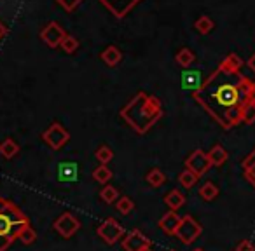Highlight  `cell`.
<instances>
[{
  "label": "cell",
  "mask_w": 255,
  "mask_h": 251,
  "mask_svg": "<svg viewBox=\"0 0 255 251\" xmlns=\"http://www.w3.org/2000/svg\"><path fill=\"white\" fill-rule=\"evenodd\" d=\"M192 98L220 128L231 129L243 122L247 106L255 103V82L241 72L219 65L192 92Z\"/></svg>",
  "instance_id": "cell-1"
},
{
  "label": "cell",
  "mask_w": 255,
  "mask_h": 251,
  "mask_svg": "<svg viewBox=\"0 0 255 251\" xmlns=\"http://www.w3.org/2000/svg\"><path fill=\"white\" fill-rule=\"evenodd\" d=\"M119 115L133 131L145 135L163 117V105L159 98L140 91L128 101V105L123 106Z\"/></svg>",
  "instance_id": "cell-2"
},
{
  "label": "cell",
  "mask_w": 255,
  "mask_h": 251,
  "mask_svg": "<svg viewBox=\"0 0 255 251\" xmlns=\"http://www.w3.org/2000/svg\"><path fill=\"white\" fill-rule=\"evenodd\" d=\"M30 227V220L9 199L0 197V251H5L23 230Z\"/></svg>",
  "instance_id": "cell-3"
},
{
  "label": "cell",
  "mask_w": 255,
  "mask_h": 251,
  "mask_svg": "<svg viewBox=\"0 0 255 251\" xmlns=\"http://www.w3.org/2000/svg\"><path fill=\"white\" fill-rule=\"evenodd\" d=\"M203 234V227L194 216L191 215H185L182 216V222H180V227L177 229L175 232V237H177L180 243L184 244H192L196 239H199V236Z\"/></svg>",
  "instance_id": "cell-4"
},
{
  "label": "cell",
  "mask_w": 255,
  "mask_h": 251,
  "mask_svg": "<svg viewBox=\"0 0 255 251\" xmlns=\"http://www.w3.org/2000/svg\"><path fill=\"white\" fill-rule=\"evenodd\" d=\"M42 140L46 142V145L51 147L53 150H60L68 143L70 133H68L60 122H53L49 128L42 133Z\"/></svg>",
  "instance_id": "cell-5"
},
{
  "label": "cell",
  "mask_w": 255,
  "mask_h": 251,
  "mask_svg": "<svg viewBox=\"0 0 255 251\" xmlns=\"http://www.w3.org/2000/svg\"><path fill=\"white\" fill-rule=\"evenodd\" d=\"M98 236L103 239V243L107 244H116L117 241L124 239V227L117 222L116 218H107L103 223H100V227L96 229Z\"/></svg>",
  "instance_id": "cell-6"
},
{
  "label": "cell",
  "mask_w": 255,
  "mask_h": 251,
  "mask_svg": "<svg viewBox=\"0 0 255 251\" xmlns=\"http://www.w3.org/2000/svg\"><path fill=\"white\" fill-rule=\"evenodd\" d=\"M212 167V163L208 159V154L203 152L201 149H196L194 152H191V156L185 159V169L192 171L198 178H201L203 174L208 173V169Z\"/></svg>",
  "instance_id": "cell-7"
},
{
  "label": "cell",
  "mask_w": 255,
  "mask_h": 251,
  "mask_svg": "<svg viewBox=\"0 0 255 251\" xmlns=\"http://www.w3.org/2000/svg\"><path fill=\"white\" fill-rule=\"evenodd\" d=\"M65 37H67V32H65V30L61 28L60 23H56V21L47 23V25L42 28V32H40L42 42H46V46L51 47V49L60 47V44L63 42Z\"/></svg>",
  "instance_id": "cell-8"
},
{
  "label": "cell",
  "mask_w": 255,
  "mask_h": 251,
  "mask_svg": "<svg viewBox=\"0 0 255 251\" xmlns=\"http://www.w3.org/2000/svg\"><path fill=\"white\" fill-rule=\"evenodd\" d=\"M53 227L61 237H65V239H70V237L74 236L79 229H81V222H79V220L75 218L72 213L67 211V213H63V215L58 216V220L54 222Z\"/></svg>",
  "instance_id": "cell-9"
},
{
  "label": "cell",
  "mask_w": 255,
  "mask_h": 251,
  "mask_svg": "<svg viewBox=\"0 0 255 251\" xmlns=\"http://www.w3.org/2000/svg\"><path fill=\"white\" fill-rule=\"evenodd\" d=\"M147 246H152L150 239L145 236L143 232L140 230H131V232H128L123 239V250L124 251H142L143 248Z\"/></svg>",
  "instance_id": "cell-10"
},
{
  "label": "cell",
  "mask_w": 255,
  "mask_h": 251,
  "mask_svg": "<svg viewBox=\"0 0 255 251\" xmlns=\"http://www.w3.org/2000/svg\"><path fill=\"white\" fill-rule=\"evenodd\" d=\"M100 2L109 9L110 14H114L117 19H123L126 14H129V11L138 4L140 0H100Z\"/></svg>",
  "instance_id": "cell-11"
},
{
  "label": "cell",
  "mask_w": 255,
  "mask_h": 251,
  "mask_svg": "<svg viewBox=\"0 0 255 251\" xmlns=\"http://www.w3.org/2000/svg\"><path fill=\"white\" fill-rule=\"evenodd\" d=\"M182 218L177 215V211H168L166 215H163V218L159 220V229L168 236H175L177 229L180 227Z\"/></svg>",
  "instance_id": "cell-12"
},
{
  "label": "cell",
  "mask_w": 255,
  "mask_h": 251,
  "mask_svg": "<svg viewBox=\"0 0 255 251\" xmlns=\"http://www.w3.org/2000/svg\"><path fill=\"white\" fill-rule=\"evenodd\" d=\"M100 58H102V61L107 65V67L114 68V67H117L121 61H123V53L119 51V47L109 46V47H105V49L102 51Z\"/></svg>",
  "instance_id": "cell-13"
},
{
  "label": "cell",
  "mask_w": 255,
  "mask_h": 251,
  "mask_svg": "<svg viewBox=\"0 0 255 251\" xmlns=\"http://www.w3.org/2000/svg\"><path fill=\"white\" fill-rule=\"evenodd\" d=\"M164 202H166V206L170 208V211H177V209H180L182 206L185 204L184 192H180L178 188H173V190H170L164 195Z\"/></svg>",
  "instance_id": "cell-14"
},
{
  "label": "cell",
  "mask_w": 255,
  "mask_h": 251,
  "mask_svg": "<svg viewBox=\"0 0 255 251\" xmlns=\"http://www.w3.org/2000/svg\"><path fill=\"white\" fill-rule=\"evenodd\" d=\"M208 159H210V163H212V166H215V167H219V166H222V164H226L227 163V159H229V154H227V150L224 149L222 145H213L212 147V150L208 152Z\"/></svg>",
  "instance_id": "cell-15"
},
{
  "label": "cell",
  "mask_w": 255,
  "mask_h": 251,
  "mask_svg": "<svg viewBox=\"0 0 255 251\" xmlns=\"http://www.w3.org/2000/svg\"><path fill=\"white\" fill-rule=\"evenodd\" d=\"M203 84L201 81V75L199 72H192V70H187L182 74V87L184 89H192V92Z\"/></svg>",
  "instance_id": "cell-16"
},
{
  "label": "cell",
  "mask_w": 255,
  "mask_h": 251,
  "mask_svg": "<svg viewBox=\"0 0 255 251\" xmlns=\"http://www.w3.org/2000/svg\"><path fill=\"white\" fill-rule=\"evenodd\" d=\"M19 154V145L12 138H5L0 143V156L4 159H12Z\"/></svg>",
  "instance_id": "cell-17"
},
{
  "label": "cell",
  "mask_w": 255,
  "mask_h": 251,
  "mask_svg": "<svg viewBox=\"0 0 255 251\" xmlns=\"http://www.w3.org/2000/svg\"><path fill=\"white\" fill-rule=\"evenodd\" d=\"M175 61H177V65H180L182 68H189L196 61V56L189 47H182L177 53V56H175Z\"/></svg>",
  "instance_id": "cell-18"
},
{
  "label": "cell",
  "mask_w": 255,
  "mask_h": 251,
  "mask_svg": "<svg viewBox=\"0 0 255 251\" xmlns=\"http://www.w3.org/2000/svg\"><path fill=\"white\" fill-rule=\"evenodd\" d=\"M147 183H149L152 188L163 187V185L166 183V174H164L161 169H157V167H154L152 171L147 173Z\"/></svg>",
  "instance_id": "cell-19"
},
{
  "label": "cell",
  "mask_w": 255,
  "mask_h": 251,
  "mask_svg": "<svg viewBox=\"0 0 255 251\" xmlns=\"http://www.w3.org/2000/svg\"><path fill=\"white\" fill-rule=\"evenodd\" d=\"M112 176L114 174H112V171H110V167L103 166V164H100V166L93 171V180H95L96 183H102V185L109 183V181L112 180Z\"/></svg>",
  "instance_id": "cell-20"
},
{
  "label": "cell",
  "mask_w": 255,
  "mask_h": 251,
  "mask_svg": "<svg viewBox=\"0 0 255 251\" xmlns=\"http://www.w3.org/2000/svg\"><path fill=\"white\" fill-rule=\"evenodd\" d=\"M198 194H199V197H201L203 201L210 202V201H213L217 195H219V188H217V185L212 183V181H206L205 185H201V188H199Z\"/></svg>",
  "instance_id": "cell-21"
},
{
  "label": "cell",
  "mask_w": 255,
  "mask_h": 251,
  "mask_svg": "<svg viewBox=\"0 0 255 251\" xmlns=\"http://www.w3.org/2000/svg\"><path fill=\"white\" fill-rule=\"evenodd\" d=\"M194 28L198 30L201 35H208V33L215 28V25H213V21H212V18H210V16H199V18L196 19V23H194Z\"/></svg>",
  "instance_id": "cell-22"
},
{
  "label": "cell",
  "mask_w": 255,
  "mask_h": 251,
  "mask_svg": "<svg viewBox=\"0 0 255 251\" xmlns=\"http://www.w3.org/2000/svg\"><path fill=\"white\" fill-rule=\"evenodd\" d=\"M220 65H222V67H226V68H229V70L240 72L241 67H243V60H241L236 53H229L222 61H220Z\"/></svg>",
  "instance_id": "cell-23"
},
{
  "label": "cell",
  "mask_w": 255,
  "mask_h": 251,
  "mask_svg": "<svg viewBox=\"0 0 255 251\" xmlns=\"http://www.w3.org/2000/svg\"><path fill=\"white\" fill-rule=\"evenodd\" d=\"M198 180H199V178L196 176V174L192 173V171H189V169H184L180 174H178V181H180L182 187L187 188V190H189V188L194 187V185L198 183Z\"/></svg>",
  "instance_id": "cell-24"
},
{
  "label": "cell",
  "mask_w": 255,
  "mask_h": 251,
  "mask_svg": "<svg viewBox=\"0 0 255 251\" xmlns=\"http://www.w3.org/2000/svg\"><path fill=\"white\" fill-rule=\"evenodd\" d=\"M100 197H102V201L107 202V204H114V202H117V199H119V192H117V188L112 187V185H107V187H103V190L100 192Z\"/></svg>",
  "instance_id": "cell-25"
},
{
  "label": "cell",
  "mask_w": 255,
  "mask_h": 251,
  "mask_svg": "<svg viewBox=\"0 0 255 251\" xmlns=\"http://www.w3.org/2000/svg\"><path fill=\"white\" fill-rule=\"evenodd\" d=\"M95 157H96V161H98L100 164L107 166V164H109L110 161L114 159V152H112V149H110V147L102 145V147H100V149L95 152Z\"/></svg>",
  "instance_id": "cell-26"
},
{
  "label": "cell",
  "mask_w": 255,
  "mask_h": 251,
  "mask_svg": "<svg viewBox=\"0 0 255 251\" xmlns=\"http://www.w3.org/2000/svg\"><path fill=\"white\" fill-rule=\"evenodd\" d=\"M116 208H117V211H119L121 215H129V213L133 211V208H135V204H133V201L128 197V195H123V197L117 199Z\"/></svg>",
  "instance_id": "cell-27"
},
{
  "label": "cell",
  "mask_w": 255,
  "mask_h": 251,
  "mask_svg": "<svg viewBox=\"0 0 255 251\" xmlns=\"http://www.w3.org/2000/svg\"><path fill=\"white\" fill-rule=\"evenodd\" d=\"M77 173V166L74 163H63L60 164V178L61 180H74Z\"/></svg>",
  "instance_id": "cell-28"
},
{
  "label": "cell",
  "mask_w": 255,
  "mask_h": 251,
  "mask_svg": "<svg viewBox=\"0 0 255 251\" xmlns=\"http://www.w3.org/2000/svg\"><path fill=\"white\" fill-rule=\"evenodd\" d=\"M60 47L67 54H72V53H75V51L79 49V40L75 39V37H72V35H68V33H67V37H65L63 42L60 44Z\"/></svg>",
  "instance_id": "cell-29"
},
{
  "label": "cell",
  "mask_w": 255,
  "mask_h": 251,
  "mask_svg": "<svg viewBox=\"0 0 255 251\" xmlns=\"http://www.w3.org/2000/svg\"><path fill=\"white\" fill-rule=\"evenodd\" d=\"M18 239L21 241L23 244H26V246H28V244H33L37 241V234H35V230H33L32 227H26V229L19 234Z\"/></svg>",
  "instance_id": "cell-30"
},
{
  "label": "cell",
  "mask_w": 255,
  "mask_h": 251,
  "mask_svg": "<svg viewBox=\"0 0 255 251\" xmlns=\"http://www.w3.org/2000/svg\"><path fill=\"white\" fill-rule=\"evenodd\" d=\"M241 167H243V173H245L247 181L255 188V163L254 164H247V166H241Z\"/></svg>",
  "instance_id": "cell-31"
},
{
  "label": "cell",
  "mask_w": 255,
  "mask_h": 251,
  "mask_svg": "<svg viewBox=\"0 0 255 251\" xmlns=\"http://www.w3.org/2000/svg\"><path fill=\"white\" fill-rule=\"evenodd\" d=\"M56 2H58V4H60L61 7H63L67 12H74L75 9H77L79 5H81L82 0H56Z\"/></svg>",
  "instance_id": "cell-32"
},
{
  "label": "cell",
  "mask_w": 255,
  "mask_h": 251,
  "mask_svg": "<svg viewBox=\"0 0 255 251\" xmlns=\"http://www.w3.org/2000/svg\"><path fill=\"white\" fill-rule=\"evenodd\" d=\"M254 122H255V103L247 106V110H245V113H243V124L250 126V124H254Z\"/></svg>",
  "instance_id": "cell-33"
},
{
  "label": "cell",
  "mask_w": 255,
  "mask_h": 251,
  "mask_svg": "<svg viewBox=\"0 0 255 251\" xmlns=\"http://www.w3.org/2000/svg\"><path fill=\"white\" fill-rule=\"evenodd\" d=\"M236 251H255V246H254V243H252V241L243 239V241H240V243H238Z\"/></svg>",
  "instance_id": "cell-34"
},
{
  "label": "cell",
  "mask_w": 255,
  "mask_h": 251,
  "mask_svg": "<svg viewBox=\"0 0 255 251\" xmlns=\"http://www.w3.org/2000/svg\"><path fill=\"white\" fill-rule=\"evenodd\" d=\"M254 163H255V149L252 150V152L248 154L243 161H241V166H247V164H254Z\"/></svg>",
  "instance_id": "cell-35"
},
{
  "label": "cell",
  "mask_w": 255,
  "mask_h": 251,
  "mask_svg": "<svg viewBox=\"0 0 255 251\" xmlns=\"http://www.w3.org/2000/svg\"><path fill=\"white\" fill-rule=\"evenodd\" d=\"M247 65H248V68H250V70H252V72H254V74H255V53H254V54H252V56H250V60L247 61Z\"/></svg>",
  "instance_id": "cell-36"
},
{
  "label": "cell",
  "mask_w": 255,
  "mask_h": 251,
  "mask_svg": "<svg viewBox=\"0 0 255 251\" xmlns=\"http://www.w3.org/2000/svg\"><path fill=\"white\" fill-rule=\"evenodd\" d=\"M5 35H7V26H5V25H4V23L0 21V40L4 39V37H5Z\"/></svg>",
  "instance_id": "cell-37"
},
{
  "label": "cell",
  "mask_w": 255,
  "mask_h": 251,
  "mask_svg": "<svg viewBox=\"0 0 255 251\" xmlns=\"http://www.w3.org/2000/svg\"><path fill=\"white\" fill-rule=\"evenodd\" d=\"M142 251H152V246H147V248H143Z\"/></svg>",
  "instance_id": "cell-38"
},
{
  "label": "cell",
  "mask_w": 255,
  "mask_h": 251,
  "mask_svg": "<svg viewBox=\"0 0 255 251\" xmlns=\"http://www.w3.org/2000/svg\"><path fill=\"white\" fill-rule=\"evenodd\" d=\"M194 251H205V250H201V248H196V250Z\"/></svg>",
  "instance_id": "cell-39"
},
{
  "label": "cell",
  "mask_w": 255,
  "mask_h": 251,
  "mask_svg": "<svg viewBox=\"0 0 255 251\" xmlns=\"http://www.w3.org/2000/svg\"><path fill=\"white\" fill-rule=\"evenodd\" d=\"M171 251H173V250H171Z\"/></svg>",
  "instance_id": "cell-40"
}]
</instances>
